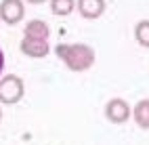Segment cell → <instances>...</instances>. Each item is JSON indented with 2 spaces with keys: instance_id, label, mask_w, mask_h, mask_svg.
Listing matches in <instances>:
<instances>
[{
  "instance_id": "obj_14",
  "label": "cell",
  "mask_w": 149,
  "mask_h": 145,
  "mask_svg": "<svg viewBox=\"0 0 149 145\" xmlns=\"http://www.w3.org/2000/svg\"><path fill=\"white\" fill-rule=\"evenodd\" d=\"M0 23H2V21H0Z\"/></svg>"
},
{
  "instance_id": "obj_7",
  "label": "cell",
  "mask_w": 149,
  "mask_h": 145,
  "mask_svg": "<svg viewBox=\"0 0 149 145\" xmlns=\"http://www.w3.org/2000/svg\"><path fill=\"white\" fill-rule=\"evenodd\" d=\"M23 36L27 38H38V40H48L51 38V27L42 19H29L23 25Z\"/></svg>"
},
{
  "instance_id": "obj_12",
  "label": "cell",
  "mask_w": 149,
  "mask_h": 145,
  "mask_svg": "<svg viewBox=\"0 0 149 145\" xmlns=\"http://www.w3.org/2000/svg\"><path fill=\"white\" fill-rule=\"evenodd\" d=\"M23 2H29V4H42V2H46V0H23Z\"/></svg>"
},
{
  "instance_id": "obj_11",
  "label": "cell",
  "mask_w": 149,
  "mask_h": 145,
  "mask_svg": "<svg viewBox=\"0 0 149 145\" xmlns=\"http://www.w3.org/2000/svg\"><path fill=\"white\" fill-rule=\"evenodd\" d=\"M4 70V53H2V48H0V74H2Z\"/></svg>"
},
{
  "instance_id": "obj_2",
  "label": "cell",
  "mask_w": 149,
  "mask_h": 145,
  "mask_svg": "<svg viewBox=\"0 0 149 145\" xmlns=\"http://www.w3.org/2000/svg\"><path fill=\"white\" fill-rule=\"evenodd\" d=\"M25 95V82L15 74H6L0 78V105H15Z\"/></svg>"
},
{
  "instance_id": "obj_13",
  "label": "cell",
  "mask_w": 149,
  "mask_h": 145,
  "mask_svg": "<svg viewBox=\"0 0 149 145\" xmlns=\"http://www.w3.org/2000/svg\"><path fill=\"white\" fill-rule=\"evenodd\" d=\"M0 122H2V105H0Z\"/></svg>"
},
{
  "instance_id": "obj_3",
  "label": "cell",
  "mask_w": 149,
  "mask_h": 145,
  "mask_svg": "<svg viewBox=\"0 0 149 145\" xmlns=\"http://www.w3.org/2000/svg\"><path fill=\"white\" fill-rule=\"evenodd\" d=\"M105 118L107 122L111 124H126L128 120H130V114H132V107L130 103H128L126 99H122V97H113V99H109L105 103Z\"/></svg>"
},
{
  "instance_id": "obj_4",
  "label": "cell",
  "mask_w": 149,
  "mask_h": 145,
  "mask_svg": "<svg viewBox=\"0 0 149 145\" xmlns=\"http://www.w3.org/2000/svg\"><path fill=\"white\" fill-rule=\"evenodd\" d=\"M25 17L23 0H2L0 2V21L6 25H15Z\"/></svg>"
},
{
  "instance_id": "obj_10",
  "label": "cell",
  "mask_w": 149,
  "mask_h": 145,
  "mask_svg": "<svg viewBox=\"0 0 149 145\" xmlns=\"http://www.w3.org/2000/svg\"><path fill=\"white\" fill-rule=\"evenodd\" d=\"M134 40L143 48H149V19H141L134 25Z\"/></svg>"
},
{
  "instance_id": "obj_6",
  "label": "cell",
  "mask_w": 149,
  "mask_h": 145,
  "mask_svg": "<svg viewBox=\"0 0 149 145\" xmlns=\"http://www.w3.org/2000/svg\"><path fill=\"white\" fill-rule=\"evenodd\" d=\"M105 0H76V8L84 19H99L105 13Z\"/></svg>"
},
{
  "instance_id": "obj_9",
  "label": "cell",
  "mask_w": 149,
  "mask_h": 145,
  "mask_svg": "<svg viewBox=\"0 0 149 145\" xmlns=\"http://www.w3.org/2000/svg\"><path fill=\"white\" fill-rule=\"evenodd\" d=\"M51 13L57 17H67L76 8V0H48Z\"/></svg>"
},
{
  "instance_id": "obj_8",
  "label": "cell",
  "mask_w": 149,
  "mask_h": 145,
  "mask_svg": "<svg viewBox=\"0 0 149 145\" xmlns=\"http://www.w3.org/2000/svg\"><path fill=\"white\" fill-rule=\"evenodd\" d=\"M130 118L134 120V124L143 130H149V99H141L136 101V105L132 107Z\"/></svg>"
},
{
  "instance_id": "obj_5",
  "label": "cell",
  "mask_w": 149,
  "mask_h": 145,
  "mask_svg": "<svg viewBox=\"0 0 149 145\" xmlns=\"http://www.w3.org/2000/svg\"><path fill=\"white\" fill-rule=\"evenodd\" d=\"M19 48H21V53L25 57H29V59H44V57L51 53L48 40H38V38H27V36H23Z\"/></svg>"
},
{
  "instance_id": "obj_1",
  "label": "cell",
  "mask_w": 149,
  "mask_h": 145,
  "mask_svg": "<svg viewBox=\"0 0 149 145\" xmlns=\"http://www.w3.org/2000/svg\"><path fill=\"white\" fill-rule=\"evenodd\" d=\"M57 57L65 63L67 70L72 72H86L95 65V48L88 46L84 42H74V44H59L57 48Z\"/></svg>"
}]
</instances>
